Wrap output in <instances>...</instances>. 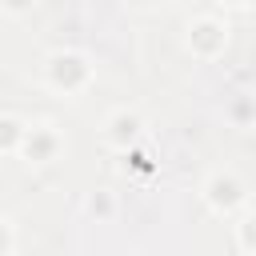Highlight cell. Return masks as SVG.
Returning <instances> with one entry per match:
<instances>
[{
	"mask_svg": "<svg viewBox=\"0 0 256 256\" xmlns=\"http://www.w3.org/2000/svg\"><path fill=\"white\" fill-rule=\"evenodd\" d=\"M40 80H44V88L56 92V96H68V100L88 96L92 84H96V60H92L84 48H72V44L52 48V52H44V60H40Z\"/></svg>",
	"mask_w": 256,
	"mask_h": 256,
	"instance_id": "1",
	"label": "cell"
},
{
	"mask_svg": "<svg viewBox=\"0 0 256 256\" xmlns=\"http://www.w3.org/2000/svg\"><path fill=\"white\" fill-rule=\"evenodd\" d=\"M200 200H204V208H208L212 216L236 220V216L248 208L252 192H248V184H244V176H240L236 168H212V172H204V180H200Z\"/></svg>",
	"mask_w": 256,
	"mask_h": 256,
	"instance_id": "2",
	"label": "cell"
},
{
	"mask_svg": "<svg viewBox=\"0 0 256 256\" xmlns=\"http://www.w3.org/2000/svg\"><path fill=\"white\" fill-rule=\"evenodd\" d=\"M228 44H232V24L220 12H200V16H192L184 24V52L192 60H200V64L224 60Z\"/></svg>",
	"mask_w": 256,
	"mask_h": 256,
	"instance_id": "3",
	"label": "cell"
},
{
	"mask_svg": "<svg viewBox=\"0 0 256 256\" xmlns=\"http://www.w3.org/2000/svg\"><path fill=\"white\" fill-rule=\"evenodd\" d=\"M148 136V116L132 104H120V108H108L104 120H100V144L116 156H132Z\"/></svg>",
	"mask_w": 256,
	"mask_h": 256,
	"instance_id": "4",
	"label": "cell"
},
{
	"mask_svg": "<svg viewBox=\"0 0 256 256\" xmlns=\"http://www.w3.org/2000/svg\"><path fill=\"white\" fill-rule=\"evenodd\" d=\"M68 148V140H64V132L52 124V120H28V128H24V140H20V160L24 164H52V160H60V152Z\"/></svg>",
	"mask_w": 256,
	"mask_h": 256,
	"instance_id": "5",
	"label": "cell"
},
{
	"mask_svg": "<svg viewBox=\"0 0 256 256\" xmlns=\"http://www.w3.org/2000/svg\"><path fill=\"white\" fill-rule=\"evenodd\" d=\"M84 216L88 220H96V224H112L116 216H120V196L112 192V188H92V192H84Z\"/></svg>",
	"mask_w": 256,
	"mask_h": 256,
	"instance_id": "6",
	"label": "cell"
},
{
	"mask_svg": "<svg viewBox=\"0 0 256 256\" xmlns=\"http://www.w3.org/2000/svg\"><path fill=\"white\" fill-rule=\"evenodd\" d=\"M224 124L236 132H252L256 128V96L252 92H236L224 100Z\"/></svg>",
	"mask_w": 256,
	"mask_h": 256,
	"instance_id": "7",
	"label": "cell"
},
{
	"mask_svg": "<svg viewBox=\"0 0 256 256\" xmlns=\"http://www.w3.org/2000/svg\"><path fill=\"white\" fill-rule=\"evenodd\" d=\"M24 128H28L24 116H16V112H0V156H16V152H20Z\"/></svg>",
	"mask_w": 256,
	"mask_h": 256,
	"instance_id": "8",
	"label": "cell"
},
{
	"mask_svg": "<svg viewBox=\"0 0 256 256\" xmlns=\"http://www.w3.org/2000/svg\"><path fill=\"white\" fill-rule=\"evenodd\" d=\"M232 240L244 256H256V208H244L232 224Z\"/></svg>",
	"mask_w": 256,
	"mask_h": 256,
	"instance_id": "9",
	"label": "cell"
},
{
	"mask_svg": "<svg viewBox=\"0 0 256 256\" xmlns=\"http://www.w3.org/2000/svg\"><path fill=\"white\" fill-rule=\"evenodd\" d=\"M16 244H20V232H16L12 216H4V212H0V256H12V252H16Z\"/></svg>",
	"mask_w": 256,
	"mask_h": 256,
	"instance_id": "10",
	"label": "cell"
},
{
	"mask_svg": "<svg viewBox=\"0 0 256 256\" xmlns=\"http://www.w3.org/2000/svg\"><path fill=\"white\" fill-rule=\"evenodd\" d=\"M32 8H36V0H0V12H4V16H12V20L28 16Z\"/></svg>",
	"mask_w": 256,
	"mask_h": 256,
	"instance_id": "11",
	"label": "cell"
},
{
	"mask_svg": "<svg viewBox=\"0 0 256 256\" xmlns=\"http://www.w3.org/2000/svg\"><path fill=\"white\" fill-rule=\"evenodd\" d=\"M224 12H248V8H256V0H216Z\"/></svg>",
	"mask_w": 256,
	"mask_h": 256,
	"instance_id": "12",
	"label": "cell"
},
{
	"mask_svg": "<svg viewBox=\"0 0 256 256\" xmlns=\"http://www.w3.org/2000/svg\"><path fill=\"white\" fill-rule=\"evenodd\" d=\"M124 4H128V8H144L148 0H124Z\"/></svg>",
	"mask_w": 256,
	"mask_h": 256,
	"instance_id": "13",
	"label": "cell"
}]
</instances>
